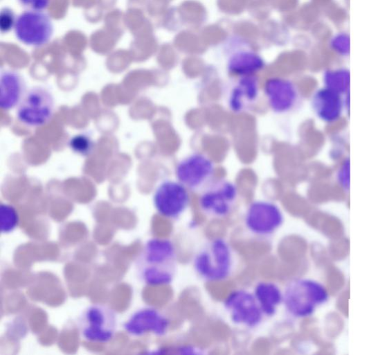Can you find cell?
<instances>
[{
	"mask_svg": "<svg viewBox=\"0 0 387 355\" xmlns=\"http://www.w3.org/2000/svg\"><path fill=\"white\" fill-rule=\"evenodd\" d=\"M324 81L325 87L343 94L349 87V71L345 69L327 71L324 75Z\"/></svg>",
	"mask_w": 387,
	"mask_h": 355,
	"instance_id": "19",
	"label": "cell"
},
{
	"mask_svg": "<svg viewBox=\"0 0 387 355\" xmlns=\"http://www.w3.org/2000/svg\"><path fill=\"white\" fill-rule=\"evenodd\" d=\"M264 67V62L261 56L244 44L233 50L226 61L228 71L237 76L255 75Z\"/></svg>",
	"mask_w": 387,
	"mask_h": 355,
	"instance_id": "15",
	"label": "cell"
},
{
	"mask_svg": "<svg viewBox=\"0 0 387 355\" xmlns=\"http://www.w3.org/2000/svg\"><path fill=\"white\" fill-rule=\"evenodd\" d=\"M285 216L280 207L273 202L258 200L247 207L244 225L252 235L268 238L276 234L282 226Z\"/></svg>",
	"mask_w": 387,
	"mask_h": 355,
	"instance_id": "7",
	"label": "cell"
},
{
	"mask_svg": "<svg viewBox=\"0 0 387 355\" xmlns=\"http://www.w3.org/2000/svg\"><path fill=\"white\" fill-rule=\"evenodd\" d=\"M0 92V106L3 110L17 107L26 93V84L21 75L15 70L1 71Z\"/></svg>",
	"mask_w": 387,
	"mask_h": 355,
	"instance_id": "16",
	"label": "cell"
},
{
	"mask_svg": "<svg viewBox=\"0 0 387 355\" xmlns=\"http://www.w3.org/2000/svg\"><path fill=\"white\" fill-rule=\"evenodd\" d=\"M282 308L294 320H305L313 316L330 298L327 286L321 281L309 277H294L282 287Z\"/></svg>",
	"mask_w": 387,
	"mask_h": 355,
	"instance_id": "2",
	"label": "cell"
},
{
	"mask_svg": "<svg viewBox=\"0 0 387 355\" xmlns=\"http://www.w3.org/2000/svg\"><path fill=\"white\" fill-rule=\"evenodd\" d=\"M263 92L271 109L279 113L291 110L298 100V92L293 83L279 78L267 80Z\"/></svg>",
	"mask_w": 387,
	"mask_h": 355,
	"instance_id": "14",
	"label": "cell"
},
{
	"mask_svg": "<svg viewBox=\"0 0 387 355\" xmlns=\"http://www.w3.org/2000/svg\"><path fill=\"white\" fill-rule=\"evenodd\" d=\"M231 322L238 327L253 329L265 318L252 291L237 288L231 291L224 302Z\"/></svg>",
	"mask_w": 387,
	"mask_h": 355,
	"instance_id": "9",
	"label": "cell"
},
{
	"mask_svg": "<svg viewBox=\"0 0 387 355\" xmlns=\"http://www.w3.org/2000/svg\"><path fill=\"white\" fill-rule=\"evenodd\" d=\"M348 163H346L345 166H343L341 171L339 174V181L341 182L343 187L348 188Z\"/></svg>",
	"mask_w": 387,
	"mask_h": 355,
	"instance_id": "25",
	"label": "cell"
},
{
	"mask_svg": "<svg viewBox=\"0 0 387 355\" xmlns=\"http://www.w3.org/2000/svg\"><path fill=\"white\" fill-rule=\"evenodd\" d=\"M189 190L177 180L160 182L152 194L156 211L163 217L177 219L187 210L190 201Z\"/></svg>",
	"mask_w": 387,
	"mask_h": 355,
	"instance_id": "11",
	"label": "cell"
},
{
	"mask_svg": "<svg viewBox=\"0 0 387 355\" xmlns=\"http://www.w3.org/2000/svg\"><path fill=\"white\" fill-rule=\"evenodd\" d=\"M69 146L74 153L87 156L93 151L94 143L89 135L81 133L72 137L69 141Z\"/></svg>",
	"mask_w": 387,
	"mask_h": 355,
	"instance_id": "21",
	"label": "cell"
},
{
	"mask_svg": "<svg viewBox=\"0 0 387 355\" xmlns=\"http://www.w3.org/2000/svg\"><path fill=\"white\" fill-rule=\"evenodd\" d=\"M215 173L213 161L206 155L198 152L181 159L174 168L176 180L195 192H201L213 180Z\"/></svg>",
	"mask_w": 387,
	"mask_h": 355,
	"instance_id": "8",
	"label": "cell"
},
{
	"mask_svg": "<svg viewBox=\"0 0 387 355\" xmlns=\"http://www.w3.org/2000/svg\"><path fill=\"white\" fill-rule=\"evenodd\" d=\"M265 318H272L282 306V287L270 280L260 281L252 291Z\"/></svg>",
	"mask_w": 387,
	"mask_h": 355,
	"instance_id": "17",
	"label": "cell"
},
{
	"mask_svg": "<svg viewBox=\"0 0 387 355\" xmlns=\"http://www.w3.org/2000/svg\"><path fill=\"white\" fill-rule=\"evenodd\" d=\"M20 3L29 10H41L46 9L51 0H19Z\"/></svg>",
	"mask_w": 387,
	"mask_h": 355,
	"instance_id": "24",
	"label": "cell"
},
{
	"mask_svg": "<svg viewBox=\"0 0 387 355\" xmlns=\"http://www.w3.org/2000/svg\"><path fill=\"white\" fill-rule=\"evenodd\" d=\"M14 33L23 44L39 47L50 42L53 34V24L47 13L28 10L17 16Z\"/></svg>",
	"mask_w": 387,
	"mask_h": 355,
	"instance_id": "10",
	"label": "cell"
},
{
	"mask_svg": "<svg viewBox=\"0 0 387 355\" xmlns=\"http://www.w3.org/2000/svg\"><path fill=\"white\" fill-rule=\"evenodd\" d=\"M18 214L15 209L7 204H1L0 207L1 232L8 234L12 232L18 224Z\"/></svg>",
	"mask_w": 387,
	"mask_h": 355,
	"instance_id": "20",
	"label": "cell"
},
{
	"mask_svg": "<svg viewBox=\"0 0 387 355\" xmlns=\"http://www.w3.org/2000/svg\"><path fill=\"white\" fill-rule=\"evenodd\" d=\"M139 280L150 286L170 284L177 268L174 244L168 239L152 238L144 245L134 263Z\"/></svg>",
	"mask_w": 387,
	"mask_h": 355,
	"instance_id": "1",
	"label": "cell"
},
{
	"mask_svg": "<svg viewBox=\"0 0 387 355\" xmlns=\"http://www.w3.org/2000/svg\"><path fill=\"white\" fill-rule=\"evenodd\" d=\"M237 266V257L231 245L223 238L205 242L195 252L192 266L195 273L206 282H221L230 278Z\"/></svg>",
	"mask_w": 387,
	"mask_h": 355,
	"instance_id": "3",
	"label": "cell"
},
{
	"mask_svg": "<svg viewBox=\"0 0 387 355\" xmlns=\"http://www.w3.org/2000/svg\"><path fill=\"white\" fill-rule=\"evenodd\" d=\"M17 17L9 8H3L0 13V29L1 33H7L14 28Z\"/></svg>",
	"mask_w": 387,
	"mask_h": 355,
	"instance_id": "23",
	"label": "cell"
},
{
	"mask_svg": "<svg viewBox=\"0 0 387 355\" xmlns=\"http://www.w3.org/2000/svg\"><path fill=\"white\" fill-rule=\"evenodd\" d=\"M78 327L82 339L93 343H108L116 331V314L107 306L91 304L80 314Z\"/></svg>",
	"mask_w": 387,
	"mask_h": 355,
	"instance_id": "4",
	"label": "cell"
},
{
	"mask_svg": "<svg viewBox=\"0 0 387 355\" xmlns=\"http://www.w3.org/2000/svg\"><path fill=\"white\" fill-rule=\"evenodd\" d=\"M312 105L316 115L326 122L339 119L343 110L341 94L327 87L321 89L314 94Z\"/></svg>",
	"mask_w": 387,
	"mask_h": 355,
	"instance_id": "18",
	"label": "cell"
},
{
	"mask_svg": "<svg viewBox=\"0 0 387 355\" xmlns=\"http://www.w3.org/2000/svg\"><path fill=\"white\" fill-rule=\"evenodd\" d=\"M199 206L207 216L223 218L231 214L238 199L235 183L226 179L211 181L201 192Z\"/></svg>",
	"mask_w": 387,
	"mask_h": 355,
	"instance_id": "6",
	"label": "cell"
},
{
	"mask_svg": "<svg viewBox=\"0 0 387 355\" xmlns=\"http://www.w3.org/2000/svg\"><path fill=\"white\" fill-rule=\"evenodd\" d=\"M54 106L53 96L48 89L33 87L26 92L17 106L16 116L27 127L39 128L50 121Z\"/></svg>",
	"mask_w": 387,
	"mask_h": 355,
	"instance_id": "5",
	"label": "cell"
},
{
	"mask_svg": "<svg viewBox=\"0 0 387 355\" xmlns=\"http://www.w3.org/2000/svg\"><path fill=\"white\" fill-rule=\"evenodd\" d=\"M169 319L160 311L152 307H143L132 313L123 324L124 330L132 337H141L147 334L165 336L170 328Z\"/></svg>",
	"mask_w": 387,
	"mask_h": 355,
	"instance_id": "12",
	"label": "cell"
},
{
	"mask_svg": "<svg viewBox=\"0 0 387 355\" xmlns=\"http://www.w3.org/2000/svg\"><path fill=\"white\" fill-rule=\"evenodd\" d=\"M332 48L341 55H347L350 50V40L347 34L339 33L331 40Z\"/></svg>",
	"mask_w": 387,
	"mask_h": 355,
	"instance_id": "22",
	"label": "cell"
},
{
	"mask_svg": "<svg viewBox=\"0 0 387 355\" xmlns=\"http://www.w3.org/2000/svg\"><path fill=\"white\" fill-rule=\"evenodd\" d=\"M259 94V81L255 75L238 76L227 92L228 107L236 114L245 112L257 102Z\"/></svg>",
	"mask_w": 387,
	"mask_h": 355,
	"instance_id": "13",
	"label": "cell"
}]
</instances>
